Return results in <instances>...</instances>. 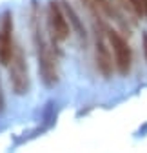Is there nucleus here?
<instances>
[{"label":"nucleus","instance_id":"nucleus-11","mask_svg":"<svg viewBox=\"0 0 147 153\" xmlns=\"http://www.w3.org/2000/svg\"><path fill=\"white\" fill-rule=\"evenodd\" d=\"M4 108V95H2V88H0V111Z\"/></svg>","mask_w":147,"mask_h":153},{"label":"nucleus","instance_id":"nucleus-2","mask_svg":"<svg viewBox=\"0 0 147 153\" xmlns=\"http://www.w3.org/2000/svg\"><path fill=\"white\" fill-rule=\"evenodd\" d=\"M95 60H96L98 71L105 76V79H109L116 66L113 62L115 56H113L111 42H109V29H105L102 22L96 27V35H95Z\"/></svg>","mask_w":147,"mask_h":153},{"label":"nucleus","instance_id":"nucleus-8","mask_svg":"<svg viewBox=\"0 0 147 153\" xmlns=\"http://www.w3.org/2000/svg\"><path fill=\"white\" fill-rule=\"evenodd\" d=\"M62 4H64V9H65V13H67V20H69V24L76 29V33H78L80 38H85V29L82 27V22H80L78 15L75 13V9H73L67 2H62Z\"/></svg>","mask_w":147,"mask_h":153},{"label":"nucleus","instance_id":"nucleus-12","mask_svg":"<svg viewBox=\"0 0 147 153\" xmlns=\"http://www.w3.org/2000/svg\"><path fill=\"white\" fill-rule=\"evenodd\" d=\"M145 16H147V6H145Z\"/></svg>","mask_w":147,"mask_h":153},{"label":"nucleus","instance_id":"nucleus-7","mask_svg":"<svg viewBox=\"0 0 147 153\" xmlns=\"http://www.w3.org/2000/svg\"><path fill=\"white\" fill-rule=\"evenodd\" d=\"M80 2L93 13L96 18L98 16H107V18H113L118 24H125L123 22V16L120 13V9L111 2V0H80Z\"/></svg>","mask_w":147,"mask_h":153},{"label":"nucleus","instance_id":"nucleus-1","mask_svg":"<svg viewBox=\"0 0 147 153\" xmlns=\"http://www.w3.org/2000/svg\"><path fill=\"white\" fill-rule=\"evenodd\" d=\"M31 31H33L35 49H36V59H38L40 76H42L44 84L51 88L58 82V64H57V55H54L53 44L46 38L36 2H33V7H31Z\"/></svg>","mask_w":147,"mask_h":153},{"label":"nucleus","instance_id":"nucleus-6","mask_svg":"<svg viewBox=\"0 0 147 153\" xmlns=\"http://www.w3.org/2000/svg\"><path fill=\"white\" fill-rule=\"evenodd\" d=\"M15 44H13V15L7 11L2 15L0 20V64L7 66L11 56L15 53Z\"/></svg>","mask_w":147,"mask_h":153},{"label":"nucleus","instance_id":"nucleus-10","mask_svg":"<svg viewBox=\"0 0 147 153\" xmlns=\"http://www.w3.org/2000/svg\"><path fill=\"white\" fill-rule=\"evenodd\" d=\"M142 48H143V56H145V60H147V33L142 35Z\"/></svg>","mask_w":147,"mask_h":153},{"label":"nucleus","instance_id":"nucleus-5","mask_svg":"<svg viewBox=\"0 0 147 153\" xmlns=\"http://www.w3.org/2000/svg\"><path fill=\"white\" fill-rule=\"evenodd\" d=\"M109 42H111V49H113V56H115V66H116L118 73L120 75H127L131 71V66H133V51H131L129 42L115 29H109Z\"/></svg>","mask_w":147,"mask_h":153},{"label":"nucleus","instance_id":"nucleus-4","mask_svg":"<svg viewBox=\"0 0 147 153\" xmlns=\"http://www.w3.org/2000/svg\"><path fill=\"white\" fill-rule=\"evenodd\" d=\"M47 27L54 42H64L69 38L71 24L67 20V13L58 0H49L47 4Z\"/></svg>","mask_w":147,"mask_h":153},{"label":"nucleus","instance_id":"nucleus-9","mask_svg":"<svg viewBox=\"0 0 147 153\" xmlns=\"http://www.w3.org/2000/svg\"><path fill=\"white\" fill-rule=\"evenodd\" d=\"M123 6L129 9L133 15L136 16H145V6H147V0H122Z\"/></svg>","mask_w":147,"mask_h":153},{"label":"nucleus","instance_id":"nucleus-3","mask_svg":"<svg viewBox=\"0 0 147 153\" xmlns=\"http://www.w3.org/2000/svg\"><path fill=\"white\" fill-rule=\"evenodd\" d=\"M9 68V82L11 88L16 95H26L29 91V69H27V60L24 49L20 46L15 48V53L7 64Z\"/></svg>","mask_w":147,"mask_h":153}]
</instances>
